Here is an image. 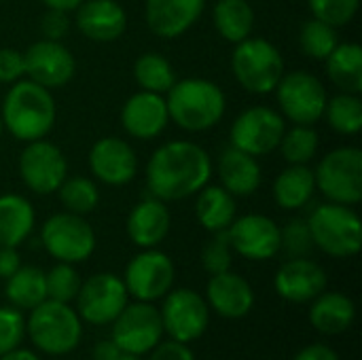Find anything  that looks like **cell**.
I'll list each match as a JSON object with an SVG mask.
<instances>
[{"mask_svg":"<svg viewBox=\"0 0 362 360\" xmlns=\"http://www.w3.org/2000/svg\"><path fill=\"white\" fill-rule=\"evenodd\" d=\"M210 155L191 140L161 144L146 163V187L161 202H178L195 195L210 182Z\"/></svg>","mask_w":362,"mask_h":360,"instance_id":"6da1fadb","label":"cell"},{"mask_svg":"<svg viewBox=\"0 0 362 360\" xmlns=\"http://www.w3.org/2000/svg\"><path fill=\"white\" fill-rule=\"evenodd\" d=\"M0 119L4 129L21 142L45 138L57 119V106L51 89L30 79H19L8 87L2 100Z\"/></svg>","mask_w":362,"mask_h":360,"instance_id":"7a4b0ae2","label":"cell"},{"mask_svg":"<svg viewBox=\"0 0 362 360\" xmlns=\"http://www.w3.org/2000/svg\"><path fill=\"white\" fill-rule=\"evenodd\" d=\"M170 121L185 132H206L218 125L227 110L225 91L208 79L176 81L165 93Z\"/></svg>","mask_w":362,"mask_h":360,"instance_id":"3957f363","label":"cell"},{"mask_svg":"<svg viewBox=\"0 0 362 360\" xmlns=\"http://www.w3.org/2000/svg\"><path fill=\"white\" fill-rule=\"evenodd\" d=\"M25 333L36 350L49 356H66L74 352L83 337V320L70 303L45 299L30 310Z\"/></svg>","mask_w":362,"mask_h":360,"instance_id":"277c9868","label":"cell"},{"mask_svg":"<svg viewBox=\"0 0 362 360\" xmlns=\"http://www.w3.org/2000/svg\"><path fill=\"white\" fill-rule=\"evenodd\" d=\"M231 70L235 81L255 95L276 89L284 74V57L280 49L261 36H248L235 45L231 53Z\"/></svg>","mask_w":362,"mask_h":360,"instance_id":"5b68a950","label":"cell"},{"mask_svg":"<svg viewBox=\"0 0 362 360\" xmlns=\"http://www.w3.org/2000/svg\"><path fill=\"white\" fill-rule=\"evenodd\" d=\"M314 246L335 259H350L361 252L362 223L352 206L327 202L314 208L308 219Z\"/></svg>","mask_w":362,"mask_h":360,"instance_id":"8992f818","label":"cell"},{"mask_svg":"<svg viewBox=\"0 0 362 360\" xmlns=\"http://www.w3.org/2000/svg\"><path fill=\"white\" fill-rule=\"evenodd\" d=\"M316 191L329 202L356 206L362 199V151L339 146L327 153L314 170Z\"/></svg>","mask_w":362,"mask_h":360,"instance_id":"52a82bcc","label":"cell"},{"mask_svg":"<svg viewBox=\"0 0 362 360\" xmlns=\"http://www.w3.org/2000/svg\"><path fill=\"white\" fill-rule=\"evenodd\" d=\"M40 244L59 263H83L95 250V231L81 216L72 212H57L42 223Z\"/></svg>","mask_w":362,"mask_h":360,"instance_id":"ba28073f","label":"cell"},{"mask_svg":"<svg viewBox=\"0 0 362 360\" xmlns=\"http://www.w3.org/2000/svg\"><path fill=\"white\" fill-rule=\"evenodd\" d=\"M276 98L280 115L297 125H316L322 121L327 106V89L318 76L308 70L284 72L276 85Z\"/></svg>","mask_w":362,"mask_h":360,"instance_id":"9c48e42d","label":"cell"},{"mask_svg":"<svg viewBox=\"0 0 362 360\" xmlns=\"http://www.w3.org/2000/svg\"><path fill=\"white\" fill-rule=\"evenodd\" d=\"M176 280V267L174 261L157 250V248H142L125 267L123 284L127 289V295L136 301L155 303L163 299L172 289Z\"/></svg>","mask_w":362,"mask_h":360,"instance_id":"30bf717a","label":"cell"},{"mask_svg":"<svg viewBox=\"0 0 362 360\" xmlns=\"http://www.w3.org/2000/svg\"><path fill=\"white\" fill-rule=\"evenodd\" d=\"M74 301L76 314L83 323L93 327H106L129 303V295L123 284V278L108 272H100L81 282Z\"/></svg>","mask_w":362,"mask_h":360,"instance_id":"8fae6325","label":"cell"},{"mask_svg":"<svg viewBox=\"0 0 362 360\" xmlns=\"http://www.w3.org/2000/svg\"><path fill=\"white\" fill-rule=\"evenodd\" d=\"M163 335L180 344L197 342L210 325V308L206 299L191 289H172L163 297L159 310Z\"/></svg>","mask_w":362,"mask_h":360,"instance_id":"7c38bea8","label":"cell"},{"mask_svg":"<svg viewBox=\"0 0 362 360\" xmlns=\"http://www.w3.org/2000/svg\"><path fill=\"white\" fill-rule=\"evenodd\" d=\"M286 129L284 117L269 106H250L235 117L231 123V146L252 155L263 157L280 146L282 134Z\"/></svg>","mask_w":362,"mask_h":360,"instance_id":"4fadbf2b","label":"cell"},{"mask_svg":"<svg viewBox=\"0 0 362 360\" xmlns=\"http://www.w3.org/2000/svg\"><path fill=\"white\" fill-rule=\"evenodd\" d=\"M110 339L125 352L144 356L163 339L161 314L153 303L134 301L123 308V312L110 323Z\"/></svg>","mask_w":362,"mask_h":360,"instance_id":"5bb4252c","label":"cell"},{"mask_svg":"<svg viewBox=\"0 0 362 360\" xmlns=\"http://www.w3.org/2000/svg\"><path fill=\"white\" fill-rule=\"evenodd\" d=\"M19 176L23 185L36 195L57 193L59 185L68 176V161L64 153L49 140L25 142L19 155Z\"/></svg>","mask_w":362,"mask_h":360,"instance_id":"9a60e30c","label":"cell"},{"mask_svg":"<svg viewBox=\"0 0 362 360\" xmlns=\"http://www.w3.org/2000/svg\"><path fill=\"white\" fill-rule=\"evenodd\" d=\"M25 76L47 89H59L74 79L76 62L62 40L40 38L32 42L23 53Z\"/></svg>","mask_w":362,"mask_h":360,"instance_id":"2e32d148","label":"cell"},{"mask_svg":"<svg viewBox=\"0 0 362 360\" xmlns=\"http://www.w3.org/2000/svg\"><path fill=\"white\" fill-rule=\"evenodd\" d=\"M227 236L233 252L248 261H269L280 252V227L265 214L235 216Z\"/></svg>","mask_w":362,"mask_h":360,"instance_id":"e0dca14e","label":"cell"},{"mask_svg":"<svg viewBox=\"0 0 362 360\" xmlns=\"http://www.w3.org/2000/svg\"><path fill=\"white\" fill-rule=\"evenodd\" d=\"M87 161L91 174L108 187H123L132 182L138 174L136 151L132 149V144L115 136L100 138L91 146Z\"/></svg>","mask_w":362,"mask_h":360,"instance_id":"ac0fdd59","label":"cell"},{"mask_svg":"<svg viewBox=\"0 0 362 360\" xmlns=\"http://www.w3.org/2000/svg\"><path fill=\"white\" fill-rule=\"evenodd\" d=\"M327 272L308 257L288 259L274 278L276 293L288 303H310L327 291Z\"/></svg>","mask_w":362,"mask_h":360,"instance_id":"d6986e66","label":"cell"},{"mask_svg":"<svg viewBox=\"0 0 362 360\" xmlns=\"http://www.w3.org/2000/svg\"><path fill=\"white\" fill-rule=\"evenodd\" d=\"M170 123V112L165 104V95L153 91H138L125 100L121 108V125L123 129L138 140H153Z\"/></svg>","mask_w":362,"mask_h":360,"instance_id":"ffe728a7","label":"cell"},{"mask_svg":"<svg viewBox=\"0 0 362 360\" xmlns=\"http://www.w3.org/2000/svg\"><path fill=\"white\" fill-rule=\"evenodd\" d=\"M204 8L206 0H146L144 17L155 36L174 40L199 21Z\"/></svg>","mask_w":362,"mask_h":360,"instance_id":"44dd1931","label":"cell"},{"mask_svg":"<svg viewBox=\"0 0 362 360\" xmlns=\"http://www.w3.org/2000/svg\"><path fill=\"white\" fill-rule=\"evenodd\" d=\"M204 299L210 310L227 320H240L255 308V291L250 282L231 269L210 276Z\"/></svg>","mask_w":362,"mask_h":360,"instance_id":"7402d4cb","label":"cell"},{"mask_svg":"<svg viewBox=\"0 0 362 360\" xmlns=\"http://www.w3.org/2000/svg\"><path fill=\"white\" fill-rule=\"evenodd\" d=\"M74 23L78 32L95 42H112L127 28V13L117 0H83L76 6Z\"/></svg>","mask_w":362,"mask_h":360,"instance_id":"603a6c76","label":"cell"},{"mask_svg":"<svg viewBox=\"0 0 362 360\" xmlns=\"http://www.w3.org/2000/svg\"><path fill=\"white\" fill-rule=\"evenodd\" d=\"M170 225L172 219L165 202L148 197L132 208L125 231L138 248H157L168 238Z\"/></svg>","mask_w":362,"mask_h":360,"instance_id":"cb8c5ba5","label":"cell"},{"mask_svg":"<svg viewBox=\"0 0 362 360\" xmlns=\"http://www.w3.org/2000/svg\"><path fill=\"white\" fill-rule=\"evenodd\" d=\"M216 172L221 178V187L227 189L233 197H248L257 193L263 180V172L257 157L235 146H229L221 153Z\"/></svg>","mask_w":362,"mask_h":360,"instance_id":"d4e9b609","label":"cell"},{"mask_svg":"<svg viewBox=\"0 0 362 360\" xmlns=\"http://www.w3.org/2000/svg\"><path fill=\"white\" fill-rule=\"evenodd\" d=\"M310 323L322 335L346 333L356 318L354 301L337 291H322L314 301H310Z\"/></svg>","mask_w":362,"mask_h":360,"instance_id":"484cf974","label":"cell"},{"mask_svg":"<svg viewBox=\"0 0 362 360\" xmlns=\"http://www.w3.org/2000/svg\"><path fill=\"white\" fill-rule=\"evenodd\" d=\"M195 195H197L195 199L197 223L210 233L229 229V225L238 216L235 197L221 185H210V182L204 189H199Z\"/></svg>","mask_w":362,"mask_h":360,"instance_id":"4316f807","label":"cell"},{"mask_svg":"<svg viewBox=\"0 0 362 360\" xmlns=\"http://www.w3.org/2000/svg\"><path fill=\"white\" fill-rule=\"evenodd\" d=\"M34 223V206L23 195H0V246H21L30 238Z\"/></svg>","mask_w":362,"mask_h":360,"instance_id":"83f0119b","label":"cell"},{"mask_svg":"<svg viewBox=\"0 0 362 360\" xmlns=\"http://www.w3.org/2000/svg\"><path fill=\"white\" fill-rule=\"evenodd\" d=\"M274 199L284 210H299L310 204L316 193V178L310 166H293L284 168L274 180Z\"/></svg>","mask_w":362,"mask_h":360,"instance_id":"f1b7e54d","label":"cell"},{"mask_svg":"<svg viewBox=\"0 0 362 360\" xmlns=\"http://www.w3.org/2000/svg\"><path fill=\"white\" fill-rule=\"evenodd\" d=\"M327 62V74L339 91H362V49L356 42H339Z\"/></svg>","mask_w":362,"mask_h":360,"instance_id":"f546056e","label":"cell"},{"mask_svg":"<svg viewBox=\"0 0 362 360\" xmlns=\"http://www.w3.org/2000/svg\"><path fill=\"white\" fill-rule=\"evenodd\" d=\"M212 21L227 42L238 45L252 36L255 11L248 0H218L212 8Z\"/></svg>","mask_w":362,"mask_h":360,"instance_id":"4dcf8cb0","label":"cell"},{"mask_svg":"<svg viewBox=\"0 0 362 360\" xmlns=\"http://www.w3.org/2000/svg\"><path fill=\"white\" fill-rule=\"evenodd\" d=\"M4 295L17 310H34L47 299L45 272L34 265H21L11 278H6Z\"/></svg>","mask_w":362,"mask_h":360,"instance_id":"1f68e13d","label":"cell"},{"mask_svg":"<svg viewBox=\"0 0 362 360\" xmlns=\"http://www.w3.org/2000/svg\"><path fill=\"white\" fill-rule=\"evenodd\" d=\"M134 79L142 91H153V93L165 95L170 91V87L176 83V72L163 55L148 51L136 59Z\"/></svg>","mask_w":362,"mask_h":360,"instance_id":"d6a6232c","label":"cell"},{"mask_svg":"<svg viewBox=\"0 0 362 360\" xmlns=\"http://www.w3.org/2000/svg\"><path fill=\"white\" fill-rule=\"evenodd\" d=\"M333 132L341 136H356L362 129V100L358 93H337L327 100L325 115Z\"/></svg>","mask_w":362,"mask_h":360,"instance_id":"836d02e7","label":"cell"},{"mask_svg":"<svg viewBox=\"0 0 362 360\" xmlns=\"http://www.w3.org/2000/svg\"><path fill=\"white\" fill-rule=\"evenodd\" d=\"M320 146V138L318 132L314 129V125H293L291 129H284L282 140H280V151L282 157L293 163V166H308Z\"/></svg>","mask_w":362,"mask_h":360,"instance_id":"e575fe53","label":"cell"},{"mask_svg":"<svg viewBox=\"0 0 362 360\" xmlns=\"http://www.w3.org/2000/svg\"><path fill=\"white\" fill-rule=\"evenodd\" d=\"M57 193H59V202L66 208V212H72V214L85 216V214L93 212L100 204L98 185L85 176H72V178L66 176V180L59 185Z\"/></svg>","mask_w":362,"mask_h":360,"instance_id":"d590c367","label":"cell"},{"mask_svg":"<svg viewBox=\"0 0 362 360\" xmlns=\"http://www.w3.org/2000/svg\"><path fill=\"white\" fill-rule=\"evenodd\" d=\"M337 45H339V36H337V28L335 25L325 23V21H320L316 17L308 19L301 25L299 47H301V51L308 57L325 62Z\"/></svg>","mask_w":362,"mask_h":360,"instance_id":"8d00e7d4","label":"cell"},{"mask_svg":"<svg viewBox=\"0 0 362 360\" xmlns=\"http://www.w3.org/2000/svg\"><path fill=\"white\" fill-rule=\"evenodd\" d=\"M45 282H47V299H53L59 303H72L78 295L83 280L78 272L74 269V265L57 261V265H53L45 274Z\"/></svg>","mask_w":362,"mask_h":360,"instance_id":"74e56055","label":"cell"},{"mask_svg":"<svg viewBox=\"0 0 362 360\" xmlns=\"http://www.w3.org/2000/svg\"><path fill=\"white\" fill-rule=\"evenodd\" d=\"M233 248L229 244V236H227V229L225 231H216L212 233V238L204 244V250H202V265L204 269L214 276V274H223V272H229L231 269V263H233Z\"/></svg>","mask_w":362,"mask_h":360,"instance_id":"f35d334b","label":"cell"},{"mask_svg":"<svg viewBox=\"0 0 362 360\" xmlns=\"http://www.w3.org/2000/svg\"><path fill=\"white\" fill-rule=\"evenodd\" d=\"M314 248V240L308 227V221L293 219L280 229V250L288 257H308Z\"/></svg>","mask_w":362,"mask_h":360,"instance_id":"ab89813d","label":"cell"},{"mask_svg":"<svg viewBox=\"0 0 362 360\" xmlns=\"http://www.w3.org/2000/svg\"><path fill=\"white\" fill-rule=\"evenodd\" d=\"M308 4L316 19L339 28L356 17L361 0H308Z\"/></svg>","mask_w":362,"mask_h":360,"instance_id":"60d3db41","label":"cell"},{"mask_svg":"<svg viewBox=\"0 0 362 360\" xmlns=\"http://www.w3.org/2000/svg\"><path fill=\"white\" fill-rule=\"evenodd\" d=\"M25 335V320L21 310L13 306L0 308V356L19 348Z\"/></svg>","mask_w":362,"mask_h":360,"instance_id":"b9f144b4","label":"cell"},{"mask_svg":"<svg viewBox=\"0 0 362 360\" xmlns=\"http://www.w3.org/2000/svg\"><path fill=\"white\" fill-rule=\"evenodd\" d=\"M25 76V64H23V53L17 49H0V83L13 85L19 79Z\"/></svg>","mask_w":362,"mask_h":360,"instance_id":"7bdbcfd3","label":"cell"},{"mask_svg":"<svg viewBox=\"0 0 362 360\" xmlns=\"http://www.w3.org/2000/svg\"><path fill=\"white\" fill-rule=\"evenodd\" d=\"M40 32L47 40H62L70 32V17L66 11L47 8V13L40 19Z\"/></svg>","mask_w":362,"mask_h":360,"instance_id":"ee69618b","label":"cell"},{"mask_svg":"<svg viewBox=\"0 0 362 360\" xmlns=\"http://www.w3.org/2000/svg\"><path fill=\"white\" fill-rule=\"evenodd\" d=\"M146 360H195L193 350L189 348V344H180V342H159L151 352Z\"/></svg>","mask_w":362,"mask_h":360,"instance_id":"f6af8a7d","label":"cell"},{"mask_svg":"<svg viewBox=\"0 0 362 360\" xmlns=\"http://www.w3.org/2000/svg\"><path fill=\"white\" fill-rule=\"evenodd\" d=\"M21 267V257L15 246H0V278H11Z\"/></svg>","mask_w":362,"mask_h":360,"instance_id":"bcb514c9","label":"cell"},{"mask_svg":"<svg viewBox=\"0 0 362 360\" xmlns=\"http://www.w3.org/2000/svg\"><path fill=\"white\" fill-rule=\"evenodd\" d=\"M293 360H339L337 352L327 344H310L303 350H299Z\"/></svg>","mask_w":362,"mask_h":360,"instance_id":"7dc6e473","label":"cell"},{"mask_svg":"<svg viewBox=\"0 0 362 360\" xmlns=\"http://www.w3.org/2000/svg\"><path fill=\"white\" fill-rule=\"evenodd\" d=\"M119 350V346L112 342V339H104V342H98L95 348H93V360H110L115 356V352Z\"/></svg>","mask_w":362,"mask_h":360,"instance_id":"c3c4849f","label":"cell"},{"mask_svg":"<svg viewBox=\"0 0 362 360\" xmlns=\"http://www.w3.org/2000/svg\"><path fill=\"white\" fill-rule=\"evenodd\" d=\"M0 360H40V356L34 352V350H25V348H15V350H11V352H6V354H2Z\"/></svg>","mask_w":362,"mask_h":360,"instance_id":"681fc988","label":"cell"},{"mask_svg":"<svg viewBox=\"0 0 362 360\" xmlns=\"http://www.w3.org/2000/svg\"><path fill=\"white\" fill-rule=\"evenodd\" d=\"M47 8H57V11H76V6L83 2V0H40Z\"/></svg>","mask_w":362,"mask_h":360,"instance_id":"f907efd6","label":"cell"},{"mask_svg":"<svg viewBox=\"0 0 362 360\" xmlns=\"http://www.w3.org/2000/svg\"><path fill=\"white\" fill-rule=\"evenodd\" d=\"M110 360H142V356H138V354H132V352H125V350H117L115 352V356Z\"/></svg>","mask_w":362,"mask_h":360,"instance_id":"816d5d0a","label":"cell"},{"mask_svg":"<svg viewBox=\"0 0 362 360\" xmlns=\"http://www.w3.org/2000/svg\"><path fill=\"white\" fill-rule=\"evenodd\" d=\"M2 134H4V123H2V119H0V138H2Z\"/></svg>","mask_w":362,"mask_h":360,"instance_id":"f5cc1de1","label":"cell"}]
</instances>
